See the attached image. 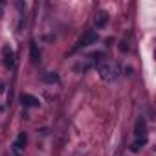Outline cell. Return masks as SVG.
Listing matches in <instances>:
<instances>
[{"mask_svg": "<svg viewBox=\"0 0 156 156\" xmlns=\"http://www.w3.org/2000/svg\"><path fill=\"white\" fill-rule=\"evenodd\" d=\"M96 41H98V33H96V31H87V33L79 39V42H77V48L90 46V44H94Z\"/></svg>", "mask_w": 156, "mask_h": 156, "instance_id": "4", "label": "cell"}, {"mask_svg": "<svg viewBox=\"0 0 156 156\" xmlns=\"http://www.w3.org/2000/svg\"><path fill=\"white\" fill-rule=\"evenodd\" d=\"M2 55H4V64L8 68H13L15 66V53H13V50L9 46H4L2 48Z\"/></svg>", "mask_w": 156, "mask_h": 156, "instance_id": "5", "label": "cell"}, {"mask_svg": "<svg viewBox=\"0 0 156 156\" xmlns=\"http://www.w3.org/2000/svg\"><path fill=\"white\" fill-rule=\"evenodd\" d=\"M57 79H59V77H57L55 72H48V73L44 75V81H48V83H55Z\"/></svg>", "mask_w": 156, "mask_h": 156, "instance_id": "9", "label": "cell"}, {"mask_svg": "<svg viewBox=\"0 0 156 156\" xmlns=\"http://www.w3.org/2000/svg\"><path fill=\"white\" fill-rule=\"evenodd\" d=\"M98 73L101 75V79L112 81V79H114V66H110V64H107V62H101V64L98 66Z\"/></svg>", "mask_w": 156, "mask_h": 156, "instance_id": "1", "label": "cell"}, {"mask_svg": "<svg viewBox=\"0 0 156 156\" xmlns=\"http://www.w3.org/2000/svg\"><path fill=\"white\" fill-rule=\"evenodd\" d=\"M107 22H108V13H107V11H98L96 17H94V24H96V28H105Z\"/></svg>", "mask_w": 156, "mask_h": 156, "instance_id": "6", "label": "cell"}, {"mask_svg": "<svg viewBox=\"0 0 156 156\" xmlns=\"http://www.w3.org/2000/svg\"><path fill=\"white\" fill-rule=\"evenodd\" d=\"M20 101H22L24 107H37L39 105V99L35 96H30V94H22L20 96Z\"/></svg>", "mask_w": 156, "mask_h": 156, "instance_id": "8", "label": "cell"}, {"mask_svg": "<svg viewBox=\"0 0 156 156\" xmlns=\"http://www.w3.org/2000/svg\"><path fill=\"white\" fill-rule=\"evenodd\" d=\"M127 50H129V44H127L125 41H121V42H119V51H127Z\"/></svg>", "mask_w": 156, "mask_h": 156, "instance_id": "10", "label": "cell"}, {"mask_svg": "<svg viewBox=\"0 0 156 156\" xmlns=\"http://www.w3.org/2000/svg\"><path fill=\"white\" fill-rule=\"evenodd\" d=\"M134 134H136V138H138V140H145V136H147V123H145V119H143L141 116L136 119Z\"/></svg>", "mask_w": 156, "mask_h": 156, "instance_id": "2", "label": "cell"}, {"mask_svg": "<svg viewBox=\"0 0 156 156\" xmlns=\"http://www.w3.org/2000/svg\"><path fill=\"white\" fill-rule=\"evenodd\" d=\"M30 59H31V62L33 64H39L41 62V51H39V46H37V42H30Z\"/></svg>", "mask_w": 156, "mask_h": 156, "instance_id": "7", "label": "cell"}, {"mask_svg": "<svg viewBox=\"0 0 156 156\" xmlns=\"http://www.w3.org/2000/svg\"><path fill=\"white\" fill-rule=\"evenodd\" d=\"M24 145H26V134H24V132H20V134L17 136V140H15L13 147H11L13 156H20V154H22V151H24Z\"/></svg>", "mask_w": 156, "mask_h": 156, "instance_id": "3", "label": "cell"}]
</instances>
